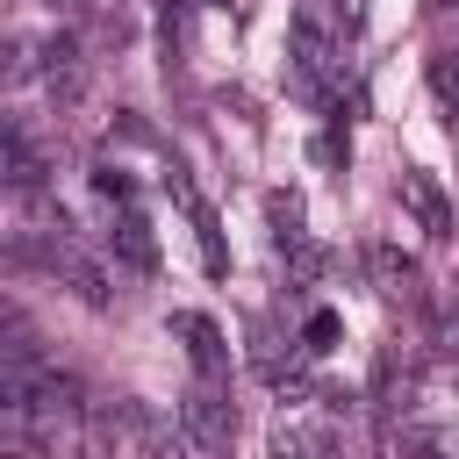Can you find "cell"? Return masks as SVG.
<instances>
[{
  "mask_svg": "<svg viewBox=\"0 0 459 459\" xmlns=\"http://www.w3.org/2000/svg\"><path fill=\"white\" fill-rule=\"evenodd\" d=\"M29 50H36V43H22V36H14V43H0V86H14V79H29V72H36V65H29Z\"/></svg>",
  "mask_w": 459,
  "mask_h": 459,
  "instance_id": "obj_8",
  "label": "cell"
},
{
  "mask_svg": "<svg viewBox=\"0 0 459 459\" xmlns=\"http://www.w3.org/2000/svg\"><path fill=\"white\" fill-rule=\"evenodd\" d=\"M115 251H122L129 265H143V273L158 265V244H151V222H143L136 208H122V222H115Z\"/></svg>",
  "mask_w": 459,
  "mask_h": 459,
  "instance_id": "obj_5",
  "label": "cell"
},
{
  "mask_svg": "<svg viewBox=\"0 0 459 459\" xmlns=\"http://www.w3.org/2000/svg\"><path fill=\"white\" fill-rule=\"evenodd\" d=\"M430 86H437V100H452V57H437V65H430Z\"/></svg>",
  "mask_w": 459,
  "mask_h": 459,
  "instance_id": "obj_11",
  "label": "cell"
},
{
  "mask_svg": "<svg viewBox=\"0 0 459 459\" xmlns=\"http://www.w3.org/2000/svg\"><path fill=\"white\" fill-rule=\"evenodd\" d=\"M409 194H416V208H423V222H430V230L445 237V201L430 194V179H409Z\"/></svg>",
  "mask_w": 459,
  "mask_h": 459,
  "instance_id": "obj_9",
  "label": "cell"
},
{
  "mask_svg": "<svg viewBox=\"0 0 459 459\" xmlns=\"http://www.w3.org/2000/svg\"><path fill=\"white\" fill-rule=\"evenodd\" d=\"M337 330H344V323H337L330 308H316V316L301 323V344H308V351H330V344H337Z\"/></svg>",
  "mask_w": 459,
  "mask_h": 459,
  "instance_id": "obj_7",
  "label": "cell"
},
{
  "mask_svg": "<svg viewBox=\"0 0 459 459\" xmlns=\"http://www.w3.org/2000/svg\"><path fill=\"white\" fill-rule=\"evenodd\" d=\"M0 186H14V194H36L43 186V151L22 129H0Z\"/></svg>",
  "mask_w": 459,
  "mask_h": 459,
  "instance_id": "obj_3",
  "label": "cell"
},
{
  "mask_svg": "<svg viewBox=\"0 0 459 459\" xmlns=\"http://www.w3.org/2000/svg\"><path fill=\"white\" fill-rule=\"evenodd\" d=\"M0 337H29V316L14 301H0Z\"/></svg>",
  "mask_w": 459,
  "mask_h": 459,
  "instance_id": "obj_10",
  "label": "cell"
},
{
  "mask_svg": "<svg viewBox=\"0 0 459 459\" xmlns=\"http://www.w3.org/2000/svg\"><path fill=\"white\" fill-rule=\"evenodd\" d=\"M179 423H186V445H194V452H222V445H230V430H237L230 402H215L208 387L179 402Z\"/></svg>",
  "mask_w": 459,
  "mask_h": 459,
  "instance_id": "obj_2",
  "label": "cell"
},
{
  "mask_svg": "<svg viewBox=\"0 0 459 459\" xmlns=\"http://www.w3.org/2000/svg\"><path fill=\"white\" fill-rule=\"evenodd\" d=\"M43 437H50V423H36L22 409H0V452H43Z\"/></svg>",
  "mask_w": 459,
  "mask_h": 459,
  "instance_id": "obj_6",
  "label": "cell"
},
{
  "mask_svg": "<svg viewBox=\"0 0 459 459\" xmlns=\"http://www.w3.org/2000/svg\"><path fill=\"white\" fill-rule=\"evenodd\" d=\"M172 330L186 337V351H194V366H201V380H215V373L230 366V351H222V330H215L208 316H172Z\"/></svg>",
  "mask_w": 459,
  "mask_h": 459,
  "instance_id": "obj_4",
  "label": "cell"
},
{
  "mask_svg": "<svg viewBox=\"0 0 459 459\" xmlns=\"http://www.w3.org/2000/svg\"><path fill=\"white\" fill-rule=\"evenodd\" d=\"M93 445H129V452H151V445H165V430H158L136 402H108V409H93Z\"/></svg>",
  "mask_w": 459,
  "mask_h": 459,
  "instance_id": "obj_1",
  "label": "cell"
}]
</instances>
